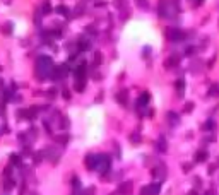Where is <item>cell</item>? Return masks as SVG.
Masks as SVG:
<instances>
[{"mask_svg":"<svg viewBox=\"0 0 219 195\" xmlns=\"http://www.w3.org/2000/svg\"><path fill=\"white\" fill-rule=\"evenodd\" d=\"M51 67H53V62H51L50 57H38V60H36V74H38V77L40 79H45L48 77V75H51Z\"/></svg>","mask_w":219,"mask_h":195,"instance_id":"6da1fadb","label":"cell"},{"mask_svg":"<svg viewBox=\"0 0 219 195\" xmlns=\"http://www.w3.org/2000/svg\"><path fill=\"white\" fill-rule=\"evenodd\" d=\"M161 192V185L159 183H151V185L142 186L140 195H158Z\"/></svg>","mask_w":219,"mask_h":195,"instance_id":"7a4b0ae2","label":"cell"},{"mask_svg":"<svg viewBox=\"0 0 219 195\" xmlns=\"http://www.w3.org/2000/svg\"><path fill=\"white\" fill-rule=\"evenodd\" d=\"M109 157L108 156H100L98 159V169L101 171V175H105V173H108L109 171Z\"/></svg>","mask_w":219,"mask_h":195,"instance_id":"3957f363","label":"cell"},{"mask_svg":"<svg viewBox=\"0 0 219 195\" xmlns=\"http://www.w3.org/2000/svg\"><path fill=\"white\" fill-rule=\"evenodd\" d=\"M168 38L169 39H173V41H180V39H183L185 38V33L183 31H180V29H168Z\"/></svg>","mask_w":219,"mask_h":195,"instance_id":"277c9868","label":"cell"},{"mask_svg":"<svg viewBox=\"0 0 219 195\" xmlns=\"http://www.w3.org/2000/svg\"><path fill=\"white\" fill-rule=\"evenodd\" d=\"M98 159H100V157L94 156V154H89V156L86 157V166H87V169H98Z\"/></svg>","mask_w":219,"mask_h":195,"instance_id":"5b68a950","label":"cell"},{"mask_svg":"<svg viewBox=\"0 0 219 195\" xmlns=\"http://www.w3.org/2000/svg\"><path fill=\"white\" fill-rule=\"evenodd\" d=\"M74 77L75 80H86V65H80L74 70Z\"/></svg>","mask_w":219,"mask_h":195,"instance_id":"8992f818","label":"cell"},{"mask_svg":"<svg viewBox=\"0 0 219 195\" xmlns=\"http://www.w3.org/2000/svg\"><path fill=\"white\" fill-rule=\"evenodd\" d=\"M130 192H132V181H123V183L118 186V194L120 195H129Z\"/></svg>","mask_w":219,"mask_h":195,"instance_id":"52a82bcc","label":"cell"},{"mask_svg":"<svg viewBox=\"0 0 219 195\" xmlns=\"http://www.w3.org/2000/svg\"><path fill=\"white\" fill-rule=\"evenodd\" d=\"M166 149H168V142H166L164 137H161L159 140H158V151L159 152H166Z\"/></svg>","mask_w":219,"mask_h":195,"instance_id":"ba28073f","label":"cell"},{"mask_svg":"<svg viewBox=\"0 0 219 195\" xmlns=\"http://www.w3.org/2000/svg\"><path fill=\"white\" fill-rule=\"evenodd\" d=\"M205 159H207V152H205V151H199V152L195 154V161H197V163H204Z\"/></svg>","mask_w":219,"mask_h":195,"instance_id":"9c48e42d","label":"cell"},{"mask_svg":"<svg viewBox=\"0 0 219 195\" xmlns=\"http://www.w3.org/2000/svg\"><path fill=\"white\" fill-rule=\"evenodd\" d=\"M147 103H149V94H147V93H144V94H140V96H139V105H140V106H142V105L146 106Z\"/></svg>","mask_w":219,"mask_h":195,"instance_id":"30bf717a","label":"cell"},{"mask_svg":"<svg viewBox=\"0 0 219 195\" xmlns=\"http://www.w3.org/2000/svg\"><path fill=\"white\" fill-rule=\"evenodd\" d=\"M79 48L80 50H89L91 48V43L87 41V39H80V41H79Z\"/></svg>","mask_w":219,"mask_h":195,"instance_id":"8fae6325","label":"cell"},{"mask_svg":"<svg viewBox=\"0 0 219 195\" xmlns=\"http://www.w3.org/2000/svg\"><path fill=\"white\" fill-rule=\"evenodd\" d=\"M125 98H127V93H125V91H120L118 96H117V99H118L122 105H125Z\"/></svg>","mask_w":219,"mask_h":195,"instance_id":"7c38bea8","label":"cell"},{"mask_svg":"<svg viewBox=\"0 0 219 195\" xmlns=\"http://www.w3.org/2000/svg\"><path fill=\"white\" fill-rule=\"evenodd\" d=\"M57 12H58V14H63V16H69V9H67L65 5H58V7H57Z\"/></svg>","mask_w":219,"mask_h":195,"instance_id":"4fadbf2b","label":"cell"},{"mask_svg":"<svg viewBox=\"0 0 219 195\" xmlns=\"http://www.w3.org/2000/svg\"><path fill=\"white\" fill-rule=\"evenodd\" d=\"M175 88H176V91H181V89L185 88V80H183V79H178L176 84H175Z\"/></svg>","mask_w":219,"mask_h":195,"instance_id":"5bb4252c","label":"cell"},{"mask_svg":"<svg viewBox=\"0 0 219 195\" xmlns=\"http://www.w3.org/2000/svg\"><path fill=\"white\" fill-rule=\"evenodd\" d=\"M4 186H5V190H10V188L14 186V180H12V178H9V180H5V183H4Z\"/></svg>","mask_w":219,"mask_h":195,"instance_id":"9a60e30c","label":"cell"},{"mask_svg":"<svg viewBox=\"0 0 219 195\" xmlns=\"http://www.w3.org/2000/svg\"><path fill=\"white\" fill-rule=\"evenodd\" d=\"M176 62H178V58H176V57H171V58L166 62V67H169V65H171V67H173V65H176Z\"/></svg>","mask_w":219,"mask_h":195,"instance_id":"2e32d148","label":"cell"},{"mask_svg":"<svg viewBox=\"0 0 219 195\" xmlns=\"http://www.w3.org/2000/svg\"><path fill=\"white\" fill-rule=\"evenodd\" d=\"M218 93H219V88L214 84L212 88H210V91H209V94H214V96H218Z\"/></svg>","mask_w":219,"mask_h":195,"instance_id":"e0dca14e","label":"cell"},{"mask_svg":"<svg viewBox=\"0 0 219 195\" xmlns=\"http://www.w3.org/2000/svg\"><path fill=\"white\" fill-rule=\"evenodd\" d=\"M168 118H169V120H173V123H178V117H176V115H175L173 111H171V113L168 115Z\"/></svg>","mask_w":219,"mask_h":195,"instance_id":"ac0fdd59","label":"cell"},{"mask_svg":"<svg viewBox=\"0 0 219 195\" xmlns=\"http://www.w3.org/2000/svg\"><path fill=\"white\" fill-rule=\"evenodd\" d=\"M210 128H214V122H207V123H205V125H204V130H210Z\"/></svg>","mask_w":219,"mask_h":195,"instance_id":"d6986e66","label":"cell"},{"mask_svg":"<svg viewBox=\"0 0 219 195\" xmlns=\"http://www.w3.org/2000/svg\"><path fill=\"white\" fill-rule=\"evenodd\" d=\"M50 10H51L50 4H45V5H43V14H48V12H50Z\"/></svg>","mask_w":219,"mask_h":195,"instance_id":"ffe728a7","label":"cell"},{"mask_svg":"<svg viewBox=\"0 0 219 195\" xmlns=\"http://www.w3.org/2000/svg\"><path fill=\"white\" fill-rule=\"evenodd\" d=\"M183 110H185V111H192V110H193V103H187Z\"/></svg>","mask_w":219,"mask_h":195,"instance_id":"44dd1931","label":"cell"},{"mask_svg":"<svg viewBox=\"0 0 219 195\" xmlns=\"http://www.w3.org/2000/svg\"><path fill=\"white\" fill-rule=\"evenodd\" d=\"M10 161H12V163H21V157L14 154V156H10Z\"/></svg>","mask_w":219,"mask_h":195,"instance_id":"7402d4cb","label":"cell"},{"mask_svg":"<svg viewBox=\"0 0 219 195\" xmlns=\"http://www.w3.org/2000/svg\"><path fill=\"white\" fill-rule=\"evenodd\" d=\"M132 139H134V142L137 144V142H139V134H132Z\"/></svg>","mask_w":219,"mask_h":195,"instance_id":"603a6c76","label":"cell"},{"mask_svg":"<svg viewBox=\"0 0 219 195\" xmlns=\"http://www.w3.org/2000/svg\"><path fill=\"white\" fill-rule=\"evenodd\" d=\"M101 62V53H96V63H100Z\"/></svg>","mask_w":219,"mask_h":195,"instance_id":"cb8c5ba5","label":"cell"},{"mask_svg":"<svg viewBox=\"0 0 219 195\" xmlns=\"http://www.w3.org/2000/svg\"><path fill=\"white\" fill-rule=\"evenodd\" d=\"M183 171H190V164H185V166H183Z\"/></svg>","mask_w":219,"mask_h":195,"instance_id":"d4e9b609","label":"cell"},{"mask_svg":"<svg viewBox=\"0 0 219 195\" xmlns=\"http://www.w3.org/2000/svg\"><path fill=\"white\" fill-rule=\"evenodd\" d=\"M92 192H94V190L91 188V190H87V192H86V194H84V195H92Z\"/></svg>","mask_w":219,"mask_h":195,"instance_id":"484cf974","label":"cell"},{"mask_svg":"<svg viewBox=\"0 0 219 195\" xmlns=\"http://www.w3.org/2000/svg\"><path fill=\"white\" fill-rule=\"evenodd\" d=\"M190 195H197V192H190Z\"/></svg>","mask_w":219,"mask_h":195,"instance_id":"4316f807","label":"cell"},{"mask_svg":"<svg viewBox=\"0 0 219 195\" xmlns=\"http://www.w3.org/2000/svg\"><path fill=\"white\" fill-rule=\"evenodd\" d=\"M31 195H38V194H31Z\"/></svg>","mask_w":219,"mask_h":195,"instance_id":"83f0119b","label":"cell"}]
</instances>
